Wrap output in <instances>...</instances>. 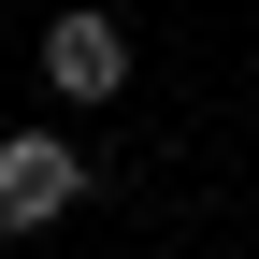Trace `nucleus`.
<instances>
[{
  "label": "nucleus",
  "mask_w": 259,
  "mask_h": 259,
  "mask_svg": "<svg viewBox=\"0 0 259 259\" xmlns=\"http://www.w3.org/2000/svg\"><path fill=\"white\" fill-rule=\"evenodd\" d=\"M87 202V144L72 130H0V245L15 231H58Z\"/></svg>",
  "instance_id": "obj_1"
},
{
  "label": "nucleus",
  "mask_w": 259,
  "mask_h": 259,
  "mask_svg": "<svg viewBox=\"0 0 259 259\" xmlns=\"http://www.w3.org/2000/svg\"><path fill=\"white\" fill-rule=\"evenodd\" d=\"M44 87H58V101H115V87H130V29L101 15V0H72V15L44 29Z\"/></svg>",
  "instance_id": "obj_2"
}]
</instances>
